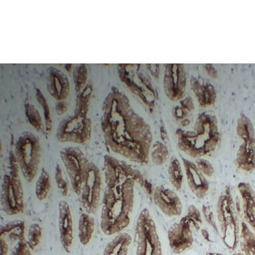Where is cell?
I'll list each match as a JSON object with an SVG mask.
<instances>
[{"label": "cell", "mask_w": 255, "mask_h": 255, "mask_svg": "<svg viewBox=\"0 0 255 255\" xmlns=\"http://www.w3.org/2000/svg\"><path fill=\"white\" fill-rule=\"evenodd\" d=\"M235 163L245 172L255 170V138L243 141L237 151Z\"/></svg>", "instance_id": "17"}, {"label": "cell", "mask_w": 255, "mask_h": 255, "mask_svg": "<svg viewBox=\"0 0 255 255\" xmlns=\"http://www.w3.org/2000/svg\"><path fill=\"white\" fill-rule=\"evenodd\" d=\"M144 187L146 188L147 192H148L149 195H153V193H154V189L153 190L152 184H151L150 182L147 181L146 180H145Z\"/></svg>", "instance_id": "37"}, {"label": "cell", "mask_w": 255, "mask_h": 255, "mask_svg": "<svg viewBox=\"0 0 255 255\" xmlns=\"http://www.w3.org/2000/svg\"><path fill=\"white\" fill-rule=\"evenodd\" d=\"M169 150L164 143L155 142L150 153L151 160L156 166H162L168 161L169 158Z\"/></svg>", "instance_id": "25"}, {"label": "cell", "mask_w": 255, "mask_h": 255, "mask_svg": "<svg viewBox=\"0 0 255 255\" xmlns=\"http://www.w3.org/2000/svg\"><path fill=\"white\" fill-rule=\"evenodd\" d=\"M245 223L255 233V190L248 182L238 184Z\"/></svg>", "instance_id": "16"}, {"label": "cell", "mask_w": 255, "mask_h": 255, "mask_svg": "<svg viewBox=\"0 0 255 255\" xmlns=\"http://www.w3.org/2000/svg\"><path fill=\"white\" fill-rule=\"evenodd\" d=\"M25 113L29 123L38 131H43L44 126H43L42 119L40 114L37 109L33 105H27L25 106Z\"/></svg>", "instance_id": "28"}, {"label": "cell", "mask_w": 255, "mask_h": 255, "mask_svg": "<svg viewBox=\"0 0 255 255\" xmlns=\"http://www.w3.org/2000/svg\"><path fill=\"white\" fill-rule=\"evenodd\" d=\"M102 129L112 152L142 165L148 163L152 142L150 125L121 93L113 92L105 100Z\"/></svg>", "instance_id": "1"}, {"label": "cell", "mask_w": 255, "mask_h": 255, "mask_svg": "<svg viewBox=\"0 0 255 255\" xmlns=\"http://www.w3.org/2000/svg\"><path fill=\"white\" fill-rule=\"evenodd\" d=\"M217 220L219 235L225 247L234 251L240 239L241 225L238 205L231 186H225L217 203Z\"/></svg>", "instance_id": "4"}, {"label": "cell", "mask_w": 255, "mask_h": 255, "mask_svg": "<svg viewBox=\"0 0 255 255\" xmlns=\"http://www.w3.org/2000/svg\"><path fill=\"white\" fill-rule=\"evenodd\" d=\"M176 136L180 150L197 159L213 153L221 140L217 120L207 114L198 118L193 130L178 129Z\"/></svg>", "instance_id": "3"}, {"label": "cell", "mask_w": 255, "mask_h": 255, "mask_svg": "<svg viewBox=\"0 0 255 255\" xmlns=\"http://www.w3.org/2000/svg\"><path fill=\"white\" fill-rule=\"evenodd\" d=\"M106 186L101 227L104 234H119L130 225L134 205L136 184L144 187L145 179L136 168L115 157H104Z\"/></svg>", "instance_id": "2"}, {"label": "cell", "mask_w": 255, "mask_h": 255, "mask_svg": "<svg viewBox=\"0 0 255 255\" xmlns=\"http://www.w3.org/2000/svg\"><path fill=\"white\" fill-rule=\"evenodd\" d=\"M37 97H38L39 103L44 107L45 111V119H46V130L48 131V132H50L51 129H52V121H51L50 117V111H49L48 104H47L44 96H43V94L41 93L40 90L38 89L37 90Z\"/></svg>", "instance_id": "32"}, {"label": "cell", "mask_w": 255, "mask_h": 255, "mask_svg": "<svg viewBox=\"0 0 255 255\" xmlns=\"http://www.w3.org/2000/svg\"><path fill=\"white\" fill-rule=\"evenodd\" d=\"M202 212H203L202 214L205 221L213 229L217 234L219 235V226L211 207L209 205H203L202 207Z\"/></svg>", "instance_id": "30"}, {"label": "cell", "mask_w": 255, "mask_h": 255, "mask_svg": "<svg viewBox=\"0 0 255 255\" xmlns=\"http://www.w3.org/2000/svg\"><path fill=\"white\" fill-rule=\"evenodd\" d=\"M59 233L61 244L67 253L71 252L74 240L73 218L69 204L65 201L59 203Z\"/></svg>", "instance_id": "14"}, {"label": "cell", "mask_w": 255, "mask_h": 255, "mask_svg": "<svg viewBox=\"0 0 255 255\" xmlns=\"http://www.w3.org/2000/svg\"><path fill=\"white\" fill-rule=\"evenodd\" d=\"M102 176L99 167L90 162L82 184L80 201L86 213H97L101 199Z\"/></svg>", "instance_id": "10"}, {"label": "cell", "mask_w": 255, "mask_h": 255, "mask_svg": "<svg viewBox=\"0 0 255 255\" xmlns=\"http://www.w3.org/2000/svg\"><path fill=\"white\" fill-rule=\"evenodd\" d=\"M11 255H32L31 249L27 241H20L15 245Z\"/></svg>", "instance_id": "33"}, {"label": "cell", "mask_w": 255, "mask_h": 255, "mask_svg": "<svg viewBox=\"0 0 255 255\" xmlns=\"http://www.w3.org/2000/svg\"><path fill=\"white\" fill-rule=\"evenodd\" d=\"M42 237V230L40 225L34 223L29 227L27 233V242L31 250H34L40 245Z\"/></svg>", "instance_id": "27"}, {"label": "cell", "mask_w": 255, "mask_h": 255, "mask_svg": "<svg viewBox=\"0 0 255 255\" xmlns=\"http://www.w3.org/2000/svg\"><path fill=\"white\" fill-rule=\"evenodd\" d=\"M55 180H56L57 186H58L60 193L64 197H67L68 192H69V187H68L67 182L63 177L62 168L59 164H56V168H55Z\"/></svg>", "instance_id": "29"}, {"label": "cell", "mask_w": 255, "mask_h": 255, "mask_svg": "<svg viewBox=\"0 0 255 255\" xmlns=\"http://www.w3.org/2000/svg\"><path fill=\"white\" fill-rule=\"evenodd\" d=\"M239 242L243 255H255V233L245 222L241 223Z\"/></svg>", "instance_id": "22"}, {"label": "cell", "mask_w": 255, "mask_h": 255, "mask_svg": "<svg viewBox=\"0 0 255 255\" xmlns=\"http://www.w3.org/2000/svg\"><path fill=\"white\" fill-rule=\"evenodd\" d=\"M91 136V121L86 117L74 116L61 122L57 138L61 142L83 144Z\"/></svg>", "instance_id": "11"}, {"label": "cell", "mask_w": 255, "mask_h": 255, "mask_svg": "<svg viewBox=\"0 0 255 255\" xmlns=\"http://www.w3.org/2000/svg\"><path fill=\"white\" fill-rule=\"evenodd\" d=\"M25 231L24 221L21 220L11 221L1 227L0 238H7L11 242L17 243L25 241Z\"/></svg>", "instance_id": "20"}, {"label": "cell", "mask_w": 255, "mask_h": 255, "mask_svg": "<svg viewBox=\"0 0 255 255\" xmlns=\"http://www.w3.org/2000/svg\"><path fill=\"white\" fill-rule=\"evenodd\" d=\"M169 181L176 191H180L183 185L184 172L182 166L177 158H173L168 167Z\"/></svg>", "instance_id": "23"}, {"label": "cell", "mask_w": 255, "mask_h": 255, "mask_svg": "<svg viewBox=\"0 0 255 255\" xmlns=\"http://www.w3.org/2000/svg\"><path fill=\"white\" fill-rule=\"evenodd\" d=\"M66 109H67V107H66V103L64 102H60V103L57 104L56 111L59 115L65 113Z\"/></svg>", "instance_id": "36"}, {"label": "cell", "mask_w": 255, "mask_h": 255, "mask_svg": "<svg viewBox=\"0 0 255 255\" xmlns=\"http://www.w3.org/2000/svg\"><path fill=\"white\" fill-rule=\"evenodd\" d=\"M49 70L48 88L51 95L58 101L65 99L69 93V82L64 73L55 68Z\"/></svg>", "instance_id": "18"}, {"label": "cell", "mask_w": 255, "mask_h": 255, "mask_svg": "<svg viewBox=\"0 0 255 255\" xmlns=\"http://www.w3.org/2000/svg\"><path fill=\"white\" fill-rule=\"evenodd\" d=\"M14 154L23 178L28 182H33L41 162V147L38 139L32 133H22L15 143Z\"/></svg>", "instance_id": "7"}, {"label": "cell", "mask_w": 255, "mask_h": 255, "mask_svg": "<svg viewBox=\"0 0 255 255\" xmlns=\"http://www.w3.org/2000/svg\"><path fill=\"white\" fill-rule=\"evenodd\" d=\"M51 190L50 174L44 168H43L40 176L37 180L35 193L37 199L40 201H44L48 197Z\"/></svg>", "instance_id": "24"}, {"label": "cell", "mask_w": 255, "mask_h": 255, "mask_svg": "<svg viewBox=\"0 0 255 255\" xmlns=\"http://www.w3.org/2000/svg\"><path fill=\"white\" fill-rule=\"evenodd\" d=\"M0 247H1V255H8L9 245L5 239L0 238Z\"/></svg>", "instance_id": "35"}, {"label": "cell", "mask_w": 255, "mask_h": 255, "mask_svg": "<svg viewBox=\"0 0 255 255\" xmlns=\"http://www.w3.org/2000/svg\"><path fill=\"white\" fill-rule=\"evenodd\" d=\"M74 78L78 90H80L86 82V69L85 65H80V67L76 70Z\"/></svg>", "instance_id": "34"}, {"label": "cell", "mask_w": 255, "mask_h": 255, "mask_svg": "<svg viewBox=\"0 0 255 255\" xmlns=\"http://www.w3.org/2000/svg\"><path fill=\"white\" fill-rule=\"evenodd\" d=\"M152 197L154 205L166 217H176L181 215L183 206L174 190L165 186H158L154 188Z\"/></svg>", "instance_id": "12"}, {"label": "cell", "mask_w": 255, "mask_h": 255, "mask_svg": "<svg viewBox=\"0 0 255 255\" xmlns=\"http://www.w3.org/2000/svg\"><path fill=\"white\" fill-rule=\"evenodd\" d=\"M202 224L201 211L195 205H190L186 215L172 225L168 231V244L174 254H182L193 247L195 233L201 230Z\"/></svg>", "instance_id": "6"}, {"label": "cell", "mask_w": 255, "mask_h": 255, "mask_svg": "<svg viewBox=\"0 0 255 255\" xmlns=\"http://www.w3.org/2000/svg\"><path fill=\"white\" fill-rule=\"evenodd\" d=\"M132 241V237L128 233H119L108 243L103 255H128Z\"/></svg>", "instance_id": "19"}, {"label": "cell", "mask_w": 255, "mask_h": 255, "mask_svg": "<svg viewBox=\"0 0 255 255\" xmlns=\"http://www.w3.org/2000/svg\"><path fill=\"white\" fill-rule=\"evenodd\" d=\"M182 160L188 187L198 199H205L210 189L207 176L199 169L195 162L184 158H182Z\"/></svg>", "instance_id": "13"}, {"label": "cell", "mask_w": 255, "mask_h": 255, "mask_svg": "<svg viewBox=\"0 0 255 255\" xmlns=\"http://www.w3.org/2000/svg\"><path fill=\"white\" fill-rule=\"evenodd\" d=\"M95 220L90 214L82 213L78 224V237L82 245H87L91 241L95 232Z\"/></svg>", "instance_id": "21"}, {"label": "cell", "mask_w": 255, "mask_h": 255, "mask_svg": "<svg viewBox=\"0 0 255 255\" xmlns=\"http://www.w3.org/2000/svg\"><path fill=\"white\" fill-rule=\"evenodd\" d=\"M195 164L203 174L207 177H211L215 173V168L213 164L207 159L200 158L196 160Z\"/></svg>", "instance_id": "31"}, {"label": "cell", "mask_w": 255, "mask_h": 255, "mask_svg": "<svg viewBox=\"0 0 255 255\" xmlns=\"http://www.w3.org/2000/svg\"><path fill=\"white\" fill-rule=\"evenodd\" d=\"M201 231L203 238L205 239L206 241H208V242H211V235H210L209 233L208 232L207 229H201Z\"/></svg>", "instance_id": "38"}, {"label": "cell", "mask_w": 255, "mask_h": 255, "mask_svg": "<svg viewBox=\"0 0 255 255\" xmlns=\"http://www.w3.org/2000/svg\"><path fill=\"white\" fill-rule=\"evenodd\" d=\"M206 255H224L223 254H221V253H215V252H209L207 253Z\"/></svg>", "instance_id": "39"}, {"label": "cell", "mask_w": 255, "mask_h": 255, "mask_svg": "<svg viewBox=\"0 0 255 255\" xmlns=\"http://www.w3.org/2000/svg\"><path fill=\"white\" fill-rule=\"evenodd\" d=\"M237 134L243 140L255 138L254 127L250 119L243 116L238 122L237 128Z\"/></svg>", "instance_id": "26"}, {"label": "cell", "mask_w": 255, "mask_h": 255, "mask_svg": "<svg viewBox=\"0 0 255 255\" xmlns=\"http://www.w3.org/2000/svg\"><path fill=\"white\" fill-rule=\"evenodd\" d=\"M166 70L164 86L166 93L172 100L181 98L185 86V77L182 65H168Z\"/></svg>", "instance_id": "15"}, {"label": "cell", "mask_w": 255, "mask_h": 255, "mask_svg": "<svg viewBox=\"0 0 255 255\" xmlns=\"http://www.w3.org/2000/svg\"><path fill=\"white\" fill-rule=\"evenodd\" d=\"M136 255H162L161 241L150 212L143 209L135 227Z\"/></svg>", "instance_id": "8"}, {"label": "cell", "mask_w": 255, "mask_h": 255, "mask_svg": "<svg viewBox=\"0 0 255 255\" xmlns=\"http://www.w3.org/2000/svg\"><path fill=\"white\" fill-rule=\"evenodd\" d=\"M233 255H243V253H234V254H233Z\"/></svg>", "instance_id": "40"}, {"label": "cell", "mask_w": 255, "mask_h": 255, "mask_svg": "<svg viewBox=\"0 0 255 255\" xmlns=\"http://www.w3.org/2000/svg\"><path fill=\"white\" fill-rule=\"evenodd\" d=\"M60 155L69 176L72 188L76 195L80 196L90 162L83 152L76 147L62 149Z\"/></svg>", "instance_id": "9"}, {"label": "cell", "mask_w": 255, "mask_h": 255, "mask_svg": "<svg viewBox=\"0 0 255 255\" xmlns=\"http://www.w3.org/2000/svg\"><path fill=\"white\" fill-rule=\"evenodd\" d=\"M7 169L1 180V209L6 215L14 216L24 211V194L19 176L20 170L12 151L9 152Z\"/></svg>", "instance_id": "5"}]
</instances>
